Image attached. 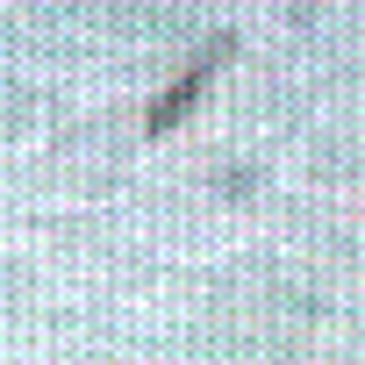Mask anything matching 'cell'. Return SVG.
Segmentation results:
<instances>
[{
	"instance_id": "obj_1",
	"label": "cell",
	"mask_w": 365,
	"mask_h": 365,
	"mask_svg": "<svg viewBox=\"0 0 365 365\" xmlns=\"http://www.w3.org/2000/svg\"><path fill=\"white\" fill-rule=\"evenodd\" d=\"M230 58H237V36H208V43L187 58V72H179V79H172V86H165L150 108H143V136H172L179 122L201 108V93L215 86V72H222Z\"/></svg>"
}]
</instances>
